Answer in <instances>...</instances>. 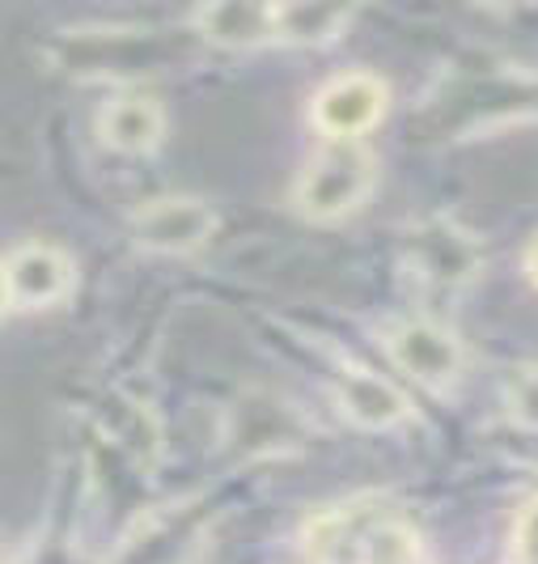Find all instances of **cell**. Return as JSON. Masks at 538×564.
Masks as SVG:
<instances>
[{"instance_id": "obj_1", "label": "cell", "mask_w": 538, "mask_h": 564, "mask_svg": "<svg viewBox=\"0 0 538 564\" xmlns=\"http://www.w3.org/2000/svg\"><path fill=\"white\" fill-rule=\"evenodd\" d=\"M306 556L310 564H420V535L395 506L348 501L314 518Z\"/></svg>"}, {"instance_id": "obj_2", "label": "cell", "mask_w": 538, "mask_h": 564, "mask_svg": "<svg viewBox=\"0 0 538 564\" xmlns=\"http://www.w3.org/2000/svg\"><path fill=\"white\" fill-rule=\"evenodd\" d=\"M377 162L361 141H327L297 174L293 204L310 221H340L373 192Z\"/></svg>"}, {"instance_id": "obj_3", "label": "cell", "mask_w": 538, "mask_h": 564, "mask_svg": "<svg viewBox=\"0 0 538 564\" xmlns=\"http://www.w3.org/2000/svg\"><path fill=\"white\" fill-rule=\"evenodd\" d=\"M403 263L411 268L416 281L432 284V289H462L480 276L483 251L462 226H453L446 217H428L407 229Z\"/></svg>"}, {"instance_id": "obj_4", "label": "cell", "mask_w": 538, "mask_h": 564, "mask_svg": "<svg viewBox=\"0 0 538 564\" xmlns=\"http://www.w3.org/2000/svg\"><path fill=\"white\" fill-rule=\"evenodd\" d=\"M391 107V89L373 73H340L314 94L310 119L327 141H361L382 123Z\"/></svg>"}, {"instance_id": "obj_5", "label": "cell", "mask_w": 538, "mask_h": 564, "mask_svg": "<svg viewBox=\"0 0 538 564\" xmlns=\"http://www.w3.org/2000/svg\"><path fill=\"white\" fill-rule=\"evenodd\" d=\"M386 352L403 373H411L428 391H450L466 366L462 339L432 318H403L395 327H386Z\"/></svg>"}, {"instance_id": "obj_6", "label": "cell", "mask_w": 538, "mask_h": 564, "mask_svg": "<svg viewBox=\"0 0 538 564\" xmlns=\"http://www.w3.org/2000/svg\"><path fill=\"white\" fill-rule=\"evenodd\" d=\"M149 30H81L59 39L56 59L77 77H141L153 73L162 56Z\"/></svg>"}, {"instance_id": "obj_7", "label": "cell", "mask_w": 538, "mask_h": 564, "mask_svg": "<svg viewBox=\"0 0 538 564\" xmlns=\"http://www.w3.org/2000/svg\"><path fill=\"white\" fill-rule=\"evenodd\" d=\"M217 234V213L199 196H162L132 213V238L141 251L191 254Z\"/></svg>"}, {"instance_id": "obj_8", "label": "cell", "mask_w": 538, "mask_h": 564, "mask_svg": "<svg viewBox=\"0 0 538 564\" xmlns=\"http://www.w3.org/2000/svg\"><path fill=\"white\" fill-rule=\"evenodd\" d=\"M0 268H4V284H9L13 311L59 306L73 293V284H77V263L56 242H22L18 251H9L0 259Z\"/></svg>"}, {"instance_id": "obj_9", "label": "cell", "mask_w": 538, "mask_h": 564, "mask_svg": "<svg viewBox=\"0 0 538 564\" xmlns=\"http://www.w3.org/2000/svg\"><path fill=\"white\" fill-rule=\"evenodd\" d=\"M336 403L348 421L369 433H386L411 416V403L395 382L365 366H340L336 373Z\"/></svg>"}, {"instance_id": "obj_10", "label": "cell", "mask_w": 538, "mask_h": 564, "mask_svg": "<svg viewBox=\"0 0 538 564\" xmlns=\"http://www.w3.org/2000/svg\"><path fill=\"white\" fill-rule=\"evenodd\" d=\"M98 137H102L107 149L128 153V158L153 153L166 137V111H162V102L153 94L123 89L98 111Z\"/></svg>"}, {"instance_id": "obj_11", "label": "cell", "mask_w": 538, "mask_h": 564, "mask_svg": "<svg viewBox=\"0 0 538 564\" xmlns=\"http://www.w3.org/2000/svg\"><path fill=\"white\" fill-rule=\"evenodd\" d=\"M191 30L217 47H267L276 43V4H251V0H221V4H199L191 13Z\"/></svg>"}, {"instance_id": "obj_12", "label": "cell", "mask_w": 538, "mask_h": 564, "mask_svg": "<svg viewBox=\"0 0 538 564\" xmlns=\"http://www.w3.org/2000/svg\"><path fill=\"white\" fill-rule=\"evenodd\" d=\"M196 518L187 509H171L153 522H144L136 535L119 547L111 564H183V556L196 547Z\"/></svg>"}, {"instance_id": "obj_13", "label": "cell", "mask_w": 538, "mask_h": 564, "mask_svg": "<svg viewBox=\"0 0 538 564\" xmlns=\"http://www.w3.org/2000/svg\"><path fill=\"white\" fill-rule=\"evenodd\" d=\"M348 4H276V43L284 47H322L352 26Z\"/></svg>"}, {"instance_id": "obj_14", "label": "cell", "mask_w": 538, "mask_h": 564, "mask_svg": "<svg viewBox=\"0 0 538 564\" xmlns=\"http://www.w3.org/2000/svg\"><path fill=\"white\" fill-rule=\"evenodd\" d=\"M505 408L509 421L526 433H538V366H521L505 382Z\"/></svg>"}, {"instance_id": "obj_15", "label": "cell", "mask_w": 538, "mask_h": 564, "mask_svg": "<svg viewBox=\"0 0 538 564\" xmlns=\"http://www.w3.org/2000/svg\"><path fill=\"white\" fill-rule=\"evenodd\" d=\"M513 564H538V497L513 522Z\"/></svg>"}, {"instance_id": "obj_16", "label": "cell", "mask_w": 538, "mask_h": 564, "mask_svg": "<svg viewBox=\"0 0 538 564\" xmlns=\"http://www.w3.org/2000/svg\"><path fill=\"white\" fill-rule=\"evenodd\" d=\"M521 263H526V276H530V281L538 284V238L530 242V247H526V254H521Z\"/></svg>"}, {"instance_id": "obj_17", "label": "cell", "mask_w": 538, "mask_h": 564, "mask_svg": "<svg viewBox=\"0 0 538 564\" xmlns=\"http://www.w3.org/2000/svg\"><path fill=\"white\" fill-rule=\"evenodd\" d=\"M13 311V302H9V284H4V268H0V314Z\"/></svg>"}]
</instances>
